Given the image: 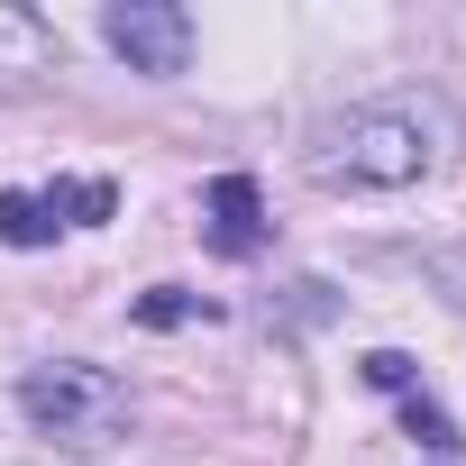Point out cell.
<instances>
[{
	"instance_id": "obj_7",
	"label": "cell",
	"mask_w": 466,
	"mask_h": 466,
	"mask_svg": "<svg viewBox=\"0 0 466 466\" xmlns=\"http://www.w3.org/2000/svg\"><path fill=\"white\" fill-rule=\"evenodd\" d=\"M137 320H147V329H183V320H210V302H192V293H174V284H156V293L137 302Z\"/></svg>"
},
{
	"instance_id": "obj_3",
	"label": "cell",
	"mask_w": 466,
	"mask_h": 466,
	"mask_svg": "<svg viewBox=\"0 0 466 466\" xmlns=\"http://www.w3.org/2000/svg\"><path fill=\"white\" fill-rule=\"evenodd\" d=\"M101 37L128 56V74H156V83L192 65V10H174V0H119V10H101Z\"/></svg>"
},
{
	"instance_id": "obj_2",
	"label": "cell",
	"mask_w": 466,
	"mask_h": 466,
	"mask_svg": "<svg viewBox=\"0 0 466 466\" xmlns=\"http://www.w3.org/2000/svg\"><path fill=\"white\" fill-rule=\"evenodd\" d=\"M19 411L56 439V448H110L119 430H128V384L110 375V366H37L28 384H19Z\"/></svg>"
},
{
	"instance_id": "obj_4",
	"label": "cell",
	"mask_w": 466,
	"mask_h": 466,
	"mask_svg": "<svg viewBox=\"0 0 466 466\" xmlns=\"http://www.w3.org/2000/svg\"><path fill=\"white\" fill-rule=\"evenodd\" d=\"M119 192L110 183H46V192H0V248H46L56 228H92L110 219Z\"/></svg>"
},
{
	"instance_id": "obj_1",
	"label": "cell",
	"mask_w": 466,
	"mask_h": 466,
	"mask_svg": "<svg viewBox=\"0 0 466 466\" xmlns=\"http://www.w3.org/2000/svg\"><path fill=\"white\" fill-rule=\"evenodd\" d=\"M457 119L448 101L430 92H393V101H366L348 119H329L311 137V174L320 183H357V192H393V183H420L439 156H448Z\"/></svg>"
},
{
	"instance_id": "obj_8",
	"label": "cell",
	"mask_w": 466,
	"mask_h": 466,
	"mask_svg": "<svg viewBox=\"0 0 466 466\" xmlns=\"http://www.w3.org/2000/svg\"><path fill=\"white\" fill-rule=\"evenodd\" d=\"M402 420H411V439H420L430 457H448V448H457V430H448V411H439V402H420V393H402Z\"/></svg>"
},
{
	"instance_id": "obj_5",
	"label": "cell",
	"mask_w": 466,
	"mask_h": 466,
	"mask_svg": "<svg viewBox=\"0 0 466 466\" xmlns=\"http://www.w3.org/2000/svg\"><path fill=\"white\" fill-rule=\"evenodd\" d=\"M201 228H210V248H219V257H257V248L275 238L266 192H257L248 174H219V183H210V201H201Z\"/></svg>"
},
{
	"instance_id": "obj_6",
	"label": "cell",
	"mask_w": 466,
	"mask_h": 466,
	"mask_svg": "<svg viewBox=\"0 0 466 466\" xmlns=\"http://www.w3.org/2000/svg\"><path fill=\"white\" fill-rule=\"evenodd\" d=\"M56 65V28L19 0H0V74H46Z\"/></svg>"
}]
</instances>
